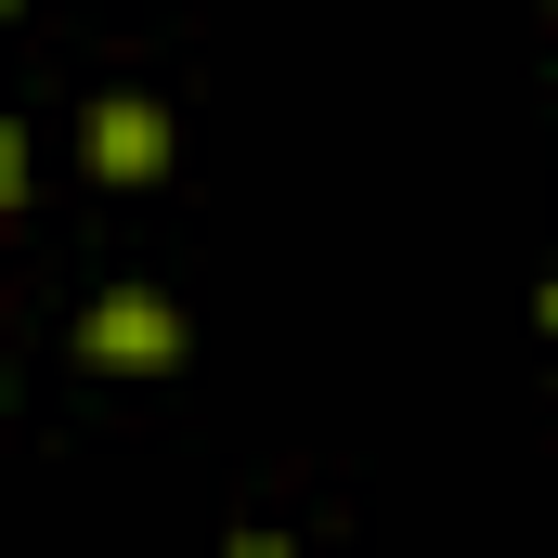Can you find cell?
Returning a JSON list of instances; mask_svg holds the SVG:
<instances>
[{"label": "cell", "mask_w": 558, "mask_h": 558, "mask_svg": "<svg viewBox=\"0 0 558 558\" xmlns=\"http://www.w3.org/2000/svg\"><path fill=\"white\" fill-rule=\"evenodd\" d=\"M78 351H92L105 377H169V364H182V312H169V299H143V286H118V299H92Z\"/></svg>", "instance_id": "1"}, {"label": "cell", "mask_w": 558, "mask_h": 558, "mask_svg": "<svg viewBox=\"0 0 558 558\" xmlns=\"http://www.w3.org/2000/svg\"><path fill=\"white\" fill-rule=\"evenodd\" d=\"M169 169V118L156 105H92V182H156Z\"/></svg>", "instance_id": "2"}, {"label": "cell", "mask_w": 558, "mask_h": 558, "mask_svg": "<svg viewBox=\"0 0 558 558\" xmlns=\"http://www.w3.org/2000/svg\"><path fill=\"white\" fill-rule=\"evenodd\" d=\"M234 558H286V546H274V533H247V546H234Z\"/></svg>", "instance_id": "3"}, {"label": "cell", "mask_w": 558, "mask_h": 558, "mask_svg": "<svg viewBox=\"0 0 558 558\" xmlns=\"http://www.w3.org/2000/svg\"><path fill=\"white\" fill-rule=\"evenodd\" d=\"M546 325H558V286H546Z\"/></svg>", "instance_id": "4"}]
</instances>
